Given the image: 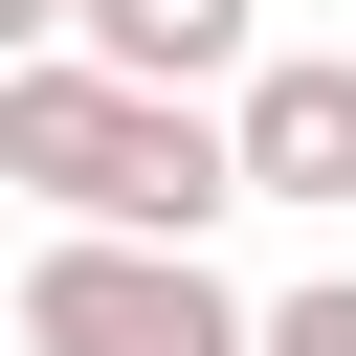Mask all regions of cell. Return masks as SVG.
<instances>
[{"mask_svg": "<svg viewBox=\"0 0 356 356\" xmlns=\"http://www.w3.org/2000/svg\"><path fill=\"white\" fill-rule=\"evenodd\" d=\"M0 178L44 200V222H89V245H200L222 200H245V134L200 111V89H111V67H0Z\"/></svg>", "mask_w": 356, "mask_h": 356, "instance_id": "6da1fadb", "label": "cell"}, {"mask_svg": "<svg viewBox=\"0 0 356 356\" xmlns=\"http://www.w3.org/2000/svg\"><path fill=\"white\" fill-rule=\"evenodd\" d=\"M22 356H267V312H245L200 245H89V222H44V245H22Z\"/></svg>", "mask_w": 356, "mask_h": 356, "instance_id": "7a4b0ae2", "label": "cell"}, {"mask_svg": "<svg viewBox=\"0 0 356 356\" xmlns=\"http://www.w3.org/2000/svg\"><path fill=\"white\" fill-rule=\"evenodd\" d=\"M222 134H245V200H356V44H267Z\"/></svg>", "mask_w": 356, "mask_h": 356, "instance_id": "3957f363", "label": "cell"}, {"mask_svg": "<svg viewBox=\"0 0 356 356\" xmlns=\"http://www.w3.org/2000/svg\"><path fill=\"white\" fill-rule=\"evenodd\" d=\"M245 22L267 0H89L67 67H111V89H245Z\"/></svg>", "mask_w": 356, "mask_h": 356, "instance_id": "277c9868", "label": "cell"}, {"mask_svg": "<svg viewBox=\"0 0 356 356\" xmlns=\"http://www.w3.org/2000/svg\"><path fill=\"white\" fill-rule=\"evenodd\" d=\"M267 356H356V267H312V289H267Z\"/></svg>", "mask_w": 356, "mask_h": 356, "instance_id": "5b68a950", "label": "cell"}]
</instances>
